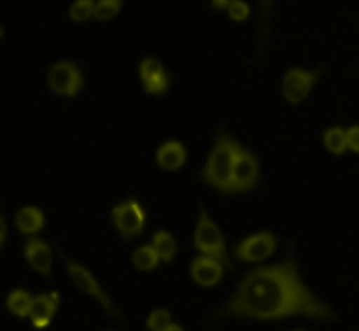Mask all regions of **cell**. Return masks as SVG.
<instances>
[{
  "label": "cell",
  "instance_id": "6da1fadb",
  "mask_svg": "<svg viewBox=\"0 0 359 331\" xmlns=\"http://www.w3.org/2000/svg\"><path fill=\"white\" fill-rule=\"evenodd\" d=\"M297 316L321 323L337 321L333 309L304 284L293 248L290 245L284 262L259 266L248 273L230 302H226L214 318L277 321Z\"/></svg>",
  "mask_w": 359,
  "mask_h": 331
},
{
  "label": "cell",
  "instance_id": "7a4b0ae2",
  "mask_svg": "<svg viewBox=\"0 0 359 331\" xmlns=\"http://www.w3.org/2000/svg\"><path fill=\"white\" fill-rule=\"evenodd\" d=\"M242 146L226 132L221 130L217 135L216 144L209 154L205 167L202 170V181L219 191L230 193L231 189V175H233V165L241 153Z\"/></svg>",
  "mask_w": 359,
  "mask_h": 331
},
{
  "label": "cell",
  "instance_id": "3957f363",
  "mask_svg": "<svg viewBox=\"0 0 359 331\" xmlns=\"http://www.w3.org/2000/svg\"><path fill=\"white\" fill-rule=\"evenodd\" d=\"M195 248L202 252V256L217 259L224 266L231 269V263L226 256V245H224V237L217 224L214 223L212 217L205 210V207L200 205L198 221L195 228Z\"/></svg>",
  "mask_w": 359,
  "mask_h": 331
},
{
  "label": "cell",
  "instance_id": "277c9868",
  "mask_svg": "<svg viewBox=\"0 0 359 331\" xmlns=\"http://www.w3.org/2000/svg\"><path fill=\"white\" fill-rule=\"evenodd\" d=\"M60 255L63 256V263H65L67 272H69V277H70V281L74 283V286H76L79 291H83L84 295H88V297L95 298V300H97L98 304L105 309V311H107L109 316H112V318H116V319H121L119 309L116 307L114 302L111 300V297H109V295L102 290V286L98 284V281L95 279L93 273H91L86 266L79 265V263L70 262V259L67 258L62 251H60Z\"/></svg>",
  "mask_w": 359,
  "mask_h": 331
},
{
  "label": "cell",
  "instance_id": "5b68a950",
  "mask_svg": "<svg viewBox=\"0 0 359 331\" xmlns=\"http://www.w3.org/2000/svg\"><path fill=\"white\" fill-rule=\"evenodd\" d=\"M111 217L116 230L125 241H132V238L142 235L144 227H146V212H144L142 205L133 198L116 205L112 209Z\"/></svg>",
  "mask_w": 359,
  "mask_h": 331
},
{
  "label": "cell",
  "instance_id": "8992f818",
  "mask_svg": "<svg viewBox=\"0 0 359 331\" xmlns=\"http://www.w3.org/2000/svg\"><path fill=\"white\" fill-rule=\"evenodd\" d=\"M48 83L56 95L76 97L83 88V74L74 62H60L49 69Z\"/></svg>",
  "mask_w": 359,
  "mask_h": 331
},
{
  "label": "cell",
  "instance_id": "52a82bcc",
  "mask_svg": "<svg viewBox=\"0 0 359 331\" xmlns=\"http://www.w3.org/2000/svg\"><path fill=\"white\" fill-rule=\"evenodd\" d=\"M259 179V163L258 158L251 151L242 147L233 165V175H231L230 193H244L255 188Z\"/></svg>",
  "mask_w": 359,
  "mask_h": 331
},
{
  "label": "cell",
  "instance_id": "ba28073f",
  "mask_svg": "<svg viewBox=\"0 0 359 331\" xmlns=\"http://www.w3.org/2000/svg\"><path fill=\"white\" fill-rule=\"evenodd\" d=\"M319 76H321V69L314 70H304V69H291L287 70V74L284 76L283 90L284 97L290 104L297 105L300 102H304L309 97V93L312 91L314 84L318 83Z\"/></svg>",
  "mask_w": 359,
  "mask_h": 331
},
{
  "label": "cell",
  "instance_id": "9c48e42d",
  "mask_svg": "<svg viewBox=\"0 0 359 331\" xmlns=\"http://www.w3.org/2000/svg\"><path fill=\"white\" fill-rule=\"evenodd\" d=\"M277 249V238L272 234H256L248 237L235 248V256L242 262H263L270 258Z\"/></svg>",
  "mask_w": 359,
  "mask_h": 331
},
{
  "label": "cell",
  "instance_id": "30bf717a",
  "mask_svg": "<svg viewBox=\"0 0 359 331\" xmlns=\"http://www.w3.org/2000/svg\"><path fill=\"white\" fill-rule=\"evenodd\" d=\"M60 298L58 293H44L39 295V297L34 298L30 309V316L28 318L32 319V325L37 330H44L51 325L53 318H55L56 311H58Z\"/></svg>",
  "mask_w": 359,
  "mask_h": 331
},
{
  "label": "cell",
  "instance_id": "8fae6325",
  "mask_svg": "<svg viewBox=\"0 0 359 331\" xmlns=\"http://www.w3.org/2000/svg\"><path fill=\"white\" fill-rule=\"evenodd\" d=\"M223 270L224 265L217 259L209 258V256H198L191 263V279L198 286L212 288L223 279Z\"/></svg>",
  "mask_w": 359,
  "mask_h": 331
},
{
  "label": "cell",
  "instance_id": "7c38bea8",
  "mask_svg": "<svg viewBox=\"0 0 359 331\" xmlns=\"http://www.w3.org/2000/svg\"><path fill=\"white\" fill-rule=\"evenodd\" d=\"M25 258H27L28 265L35 272L46 277L51 276L53 252L51 248L44 241H41V238H30V241H27V244H25Z\"/></svg>",
  "mask_w": 359,
  "mask_h": 331
},
{
  "label": "cell",
  "instance_id": "4fadbf2b",
  "mask_svg": "<svg viewBox=\"0 0 359 331\" xmlns=\"http://www.w3.org/2000/svg\"><path fill=\"white\" fill-rule=\"evenodd\" d=\"M158 165L167 172H175L186 163V149L181 142L177 140H170L165 142L163 146L158 149L156 154Z\"/></svg>",
  "mask_w": 359,
  "mask_h": 331
},
{
  "label": "cell",
  "instance_id": "5bb4252c",
  "mask_svg": "<svg viewBox=\"0 0 359 331\" xmlns=\"http://www.w3.org/2000/svg\"><path fill=\"white\" fill-rule=\"evenodd\" d=\"M16 227L25 235L37 234L44 227V214L37 207H23L16 214Z\"/></svg>",
  "mask_w": 359,
  "mask_h": 331
},
{
  "label": "cell",
  "instance_id": "9a60e30c",
  "mask_svg": "<svg viewBox=\"0 0 359 331\" xmlns=\"http://www.w3.org/2000/svg\"><path fill=\"white\" fill-rule=\"evenodd\" d=\"M32 302H34V298H32V295L28 291L16 290L7 297L6 305L9 309V312H13L18 318H28L30 316Z\"/></svg>",
  "mask_w": 359,
  "mask_h": 331
},
{
  "label": "cell",
  "instance_id": "2e32d148",
  "mask_svg": "<svg viewBox=\"0 0 359 331\" xmlns=\"http://www.w3.org/2000/svg\"><path fill=\"white\" fill-rule=\"evenodd\" d=\"M153 248L154 251L158 252V256H160V259H163V262L168 263L175 258V252H177V242H175V238L172 237L168 231L160 230L156 235H154Z\"/></svg>",
  "mask_w": 359,
  "mask_h": 331
},
{
  "label": "cell",
  "instance_id": "e0dca14e",
  "mask_svg": "<svg viewBox=\"0 0 359 331\" xmlns=\"http://www.w3.org/2000/svg\"><path fill=\"white\" fill-rule=\"evenodd\" d=\"M158 263H160V256L154 251L153 245H144V248L137 249L135 255H133V265L142 272H151V270L156 269Z\"/></svg>",
  "mask_w": 359,
  "mask_h": 331
},
{
  "label": "cell",
  "instance_id": "ac0fdd59",
  "mask_svg": "<svg viewBox=\"0 0 359 331\" xmlns=\"http://www.w3.org/2000/svg\"><path fill=\"white\" fill-rule=\"evenodd\" d=\"M325 146L330 153L344 154L349 149L347 147V133L340 126H333L325 133Z\"/></svg>",
  "mask_w": 359,
  "mask_h": 331
},
{
  "label": "cell",
  "instance_id": "d6986e66",
  "mask_svg": "<svg viewBox=\"0 0 359 331\" xmlns=\"http://www.w3.org/2000/svg\"><path fill=\"white\" fill-rule=\"evenodd\" d=\"M163 74L167 72H165L160 60L146 58L142 63H140V79H142V84L149 83V81L153 79H158V77H161Z\"/></svg>",
  "mask_w": 359,
  "mask_h": 331
},
{
  "label": "cell",
  "instance_id": "ffe728a7",
  "mask_svg": "<svg viewBox=\"0 0 359 331\" xmlns=\"http://www.w3.org/2000/svg\"><path fill=\"white\" fill-rule=\"evenodd\" d=\"M121 11V2L119 0H100L95 4L93 18L100 21H109Z\"/></svg>",
  "mask_w": 359,
  "mask_h": 331
},
{
  "label": "cell",
  "instance_id": "44dd1931",
  "mask_svg": "<svg viewBox=\"0 0 359 331\" xmlns=\"http://www.w3.org/2000/svg\"><path fill=\"white\" fill-rule=\"evenodd\" d=\"M93 13H95V2H91V0H77V2H74L72 7H70L69 16L72 21L81 23V21L90 20V18L93 16Z\"/></svg>",
  "mask_w": 359,
  "mask_h": 331
},
{
  "label": "cell",
  "instance_id": "7402d4cb",
  "mask_svg": "<svg viewBox=\"0 0 359 331\" xmlns=\"http://www.w3.org/2000/svg\"><path fill=\"white\" fill-rule=\"evenodd\" d=\"M170 325V312L165 311V309H156V311H153L146 321V326L149 331H165Z\"/></svg>",
  "mask_w": 359,
  "mask_h": 331
},
{
  "label": "cell",
  "instance_id": "603a6c76",
  "mask_svg": "<svg viewBox=\"0 0 359 331\" xmlns=\"http://www.w3.org/2000/svg\"><path fill=\"white\" fill-rule=\"evenodd\" d=\"M168 86H170V79H168V74H163L158 79L149 81V83H144V90L151 95H163L168 91Z\"/></svg>",
  "mask_w": 359,
  "mask_h": 331
},
{
  "label": "cell",
  "instance_id": "cb8c5ba5",
  "mask_svg": "<svg viewBox=\"0 0 359 331\" xmlns=\"http://www.w3.org/2000/svg\"><path fill=\"white\" fill-rule=\"evenodd\" d=\"M230 18L233 21H244L249 18V13H251V9H249L248 4L244 2V0H235V2H231L230 6Z\"/></svg>",
  "mask_w": 359,
  "mask_h": 331
},
{
  "label": "cell",
  "instance_id": "d4e9b609",
  "mask_svg": "<svg viewBox=\"0 0 359 331\" xmlns=\"http://www.w3.org/2000/svg\"><path fill=\"white\" fill-rule=\"evenodd\" d=\"M347 147L359 153V125L347 130Z\"/></svg>",
  "mask_w": 359,
  "mask_h": 331
},
{
  "label": "cell",
  "instance_id": "484cf974",
  "mask_svg": "<svg viewBox=\"0 0 359 331\" xmlns=\"http://www.w3.org/2000/svg\"><path fill=\"white\" fill-rule=\"evenodd\" d=\"M7 237V223L2 216H0V241H6Z\"/></svg>",
  "mask_w": 359,
  "mask_h": 331
},
{
  "label": "cell",
  "instance_id": "4316f807",
  "mask_svg": "<svg viewBox=\"0 0 359 331\" xmlns=\"http://www.w3.org/2000/svg\"><path fill=\"white\" fill-rule=\"evenodd\" d=\"M230 6H231V2L230 0H223V2H219V0H214L212 2V7L214 9H230Z\"/></svg>",
  "mask_w": 359,
  "mask_h": 331
},
{
  "label": "cell",
  "instance_id": "83f0119b",
  "mask_svg": "<svg viewBox=\"0 0 359 331\" xmlns=\"http://www.w3.org/2000/svg\"><path fill=\"white\" fill-rule=\"evenodd\" d=\"M165 331H184V330H182V326H179V325H174V323H172V325L168 326V328L165 330Z\"/></svg>",
  "mask_w": 359,
  "mask_h": 331
},
{
  "label": "cell",
  "instance_id": "f1b7e54d",
  "mask_svg": "<svg viewBox=\"0 0 359 331\" xmlns=\"http://www.w3.org/2000/svg\"><path fill=\"white\" fill-rule=\"evenodd\" d=\"M4 35H6V30H4V27H2V25H0V39H2Z\"/></svg>",
  "mask_w": 359,
  "mask_h": 331
},
{
  "label": "cell",
  "instance_id": "f546056e",
  "mask_svg": "<svg viewBox=\"0 0 359 331\" xmlns=\"http://www.w3.org/2000/svg\"><path fill=\"white\" fill-rule=\"evenodd\" d=\"M2 244H4V242H2V241H0V248H2Z\"/></svg>",
  "mask_w": 359,
  "mask_h": 331
},
{
  "label": "cell",
  "instance_id": "4dcf8cb0",
  "mask_svg": "<svg viewBox=\"0 0 359 331\" xmlns=\"http://www.w3.org/2000/svg\"><path fill=\"white\" fill-rule=\"evenodd\" d=\"M300 331H302V330H300Z\"/></svg>",
  "mask_w": 359,
  "mask_h": 331
}]
</instances>
